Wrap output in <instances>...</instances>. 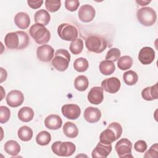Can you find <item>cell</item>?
I'll return each mask as SVG.
<instances>
[{
	"label": "cell",
	"mask_w": 158,
	"mask_h": 158,
	"mask_svg": "<svg viewBox=\"0 0 158 158\" xmlns=\"http://www.w3.org/2000/svg\"><path fill=\"white\" fill-rule=\"evenodd\" d=\"M6 46L10 49H23L29 44V37L23 31L8 33L4 38Z\"/></svg>",
	"instance_id": "cell-1"
},
{
	"label": "cell",
	"mask_w": 158,
	"mask_h": 158,
	"mask_svg": "<svg viewBox=\"0 0 158 158\" xmlns=\"http://www.w3.org/2000/svg\"><path fill=\"white\" fill-rule=\"evenodd\" d=\"M122 127L118 122L110 123L107 128L102 131L99 136L100 142L105 144H111L118 139L122 135Z\"/></svg>",
	"instance_id": "cell-2"
},
{
	"label": "cell",
	"mask_w": 158,
	"mask_h": 158,
	"mask_svg": "<svg viewBox=\"0 0 158 158\" xmlns=\"http://www.w3.org/2000/svg\"><path fill=\"white\" fill-rule=\"evenodd\" d=\"M29 33L35 41L39 44H46L51 39V33L45 26L35 23L31 26Z\"/></svg>",
	"instance_id": "cell-3"
},
{
	"label": "cell",
	"mask_w": 158,
	"mask_h": 158,
	"mask_svg": "<svg viewBox=\"0 0 158 158\" xmlns=\"http://www.w3.org/2000/svg\"><path fill=\"white\" fill-rule=\"evenodd\" d=\"M85 45L88 51L94 53L103 52L107 46L106 40L100 35H91L85 40Z\"/></svg>",
	"instance_id": "cell-4"
},
{
	"label": "cell",
	"mask_w": 158,
	"mask_h": 158,
	"mask_svg": "<svg viewBox=\"0 0 158 158\" xmlns=\"http://www.w3.org/2000/svg\"><path fill=\"white\" fill-rule=\"evenodd\" d=\"M70 61V54L68 51L64 49H60L56 51L51 64L57 70L64 72L67 69Z\"/></svg>",
	"instance_id": "cell-5"
},
{
	"label": "cell",
	"mask_w": 158,
	"mask_h": 158,
	"mask_svg": "<svg viewBox=\"0 0 158 158\" xmlns=\"http://www.w3.org/2000/svg\"><path fill=\"white\" fill-rule=\"evenodd\" d=\"M136 17L139 22L146 27L153 25L157 19L156 11L150 7H144L138 9Z\"/></svg>",
	"instance_id": "cell-6"
},
{
	"label": "cell",
	"mask_w": 158,
	"mask_h": 158,
	"mask_svg": "<svg viewBox=\"0 0 158 158\" xmlns=\"http://www.w3.org/2000/svg\"><path fill=\"white\" fill-rule=\"evenodd\" d=\"M52 152L57 156L61 157H69L72 156L76 150L75 145L70 141L54 142L51 146Z\"/></svg>",
	"instance_id": "cell-7"
},
{
	"label": "cell",
	"mask_w": 158,
	"mask_h": 158,
	"mask_svg": "<svg viewBox=\"0 0 158 158\" xmlns=\"http://www.w3.org/2000/svg\"><path fill=\"white\" fill-rule=\"evenodd\" d=\"M59 36L65 41H74L78 35V29L69 23H61L57 28Z\"/></svg>",
	"instance_id": "cell-8"
},
{
	"label": "cell",
	"mask_w": 158,
	"mask_h": 158,
	"mask_svg": "<svg viewBox=\"0 0 158 158\" xmlns=\"http://www.w3.org/2000/svg\"><path fill=\"white\" fill-rule=\"evenodd\" d=\"M133 145L131 142L127 138H122L115 144V149L120 158L122 157H133L131 155Z\"/></svg>",
	"instance_id": "cell-9"
},
{
	"label": "cell",
	"mask_w": 158,
	"mask_h": 158,
	"mask_svg": "<svg viewBox=\"0 0 158 158\" xmlns=\"http://www.w3.org/2000/svg\"><path fill=\"white\" fill-rule=\"evenodd\" d=\"M79 19L85 23L91 22L96 15V10L94 8L89 4H85L81 6L78 12Z\"/></svg>",
	"instance_id": "cell-10"
},
{
	"label": "cell",
	"mask_w": 158,
	"mask_h": 158,
	"mask_svg": "<svg viewBox=\"0 0 158 158\" xmlns=\"http://www.w3.org/2000/svg\"><path fill=\"white\" fill-rule=\"evenodd\" d=\"M54 50L52 46L48 44H43L38 47L36 56L38 59L42 62H49L54 57Z\"/></svg>",
	"instance_id": "cell-11"
},
{
	"label": "cell",
	"mask_w": 158,
	"mask_h": 158,
	"mask_svg": "<svg viewBox=\"0 0 158 158\" xmlns=\"http://www.w3.org/2000/svg\"><path fill=\"white\" fill-rule=\"evenodd\" d=\"M6 102L11 107H17L22 104L24 101L23 94L19 90H12L6 96Z\"/></svg>",
	"instance_id": "cell-12"
},
{
	"label": "cell",
	"mask_w": 158,
	"mask_h": 158,
	"mask_svg": "<svg viewBox=\"0 0 158 158\" xmlns=\"http://www.w3.org/2000/svg\"><path fill=\"white\" fill-rule=\"evenodd\" d=\"M62 115L67 118L70 120L77 119L81 114L80 107L74 104H69L62 106L61 108Z\"/></svg>",
	"instance_id": "cell-13"
},
{
	"label": "cell",
	"mask_w": 158,
	"mask_h": 158,
	"mask_svg": "<svg viewBox=\"0 0 158 158\" xmlns=\"http://www.w3.org/2000/svg\"><path fill=\"white\" fill-rule=\"evenodd\" d=\"M120 80L114 77L106 78L101 82V87L103 90L112 94L117 93L120 89Z\"/></svg>",
	"instance_id": "cell-14"
},
{
	"label": "cell",
	"mask_w": 158,
	"mask_h": 158,
	"mask_svg": "<svg viewBox=\"0 0 158 158\" xmlns=\"http://www.w3.org/2000/svg\"><path fill=\"white\" fill-rule=\"evenodd\" d=\"M112 151V144L99 142L92 151L93 158H106Z\"/></svg>",
	"instance_id": "cell-15"
},
{
	"label": "cell",
	"mask_w": 158,
	"mask_h": 158,
	"mask_svg": "<svg viewBox=\"0 0 158 158\" xmlns=\"http://www.w3.org/2000/svg\"><path fill=\"white\" fill-rule=\"evenodd\" d=\"M155 58V52L151 47H143L138 54V59L143 65H148L153 62Z\"/></svg>",
	"instance_id": "cell-16"
},
{
	"label": "cell",
	"mask_w": 158,
	"mask_h": 158,
	"mask_svg": "<svg viewBox=\"0 0 158 158\" xmlns=\"http://www.w3.org/2000/svg\"><path fill=\"white\" fill-rule=\"evenodd\" d=\"M103 89L102 87L94 86L88 94V100L91 104L98 105L101 104L104 99Z\"/></svg>",
	"instance_id": "cell-17"
},
{
	"label": "cell",
	"mask_w": 158,
	"mask_h": 158,
	"mask_svg": "<svg viewBox=\"0 0 158 158\" xmlns=\"http://www.w3.org/2000/svg\"><path fill=\"white\" fill-rule=\"evenodd\" d=\"M85 119L89 123L98 122L101 117V110L96 107H88L85 109L83 114Z\"/></svg>",
	"instance_id": "cell-18"
},
{
	"label": "cell",
	"mask_w": 158,
	"mask_h": 158,
	"mask_svg": "<svg viewBox=\"0 0 158 158\" xmlns=\"http://www.w3.org/2000/svg\"><path fill=\"white\" fill-rule=\"evenodd\" d=\"M45 127L51 130L59 129L62 125V120L60 117L56 114H51L46 117L44 120Z\"/></svg>",
	"instance_id": "cell-19"
},
{
	"label": "cell",
	"mask_w": 158,
	"mask_h": 158,
	"mask_svg": "<svg viewBox=\"0 0 158 158\" xmlns=\"http://www.w3.org/2000/svg\"><path fill=\"white\" fill-rule=\"evenodd\" d=\"M14 23L22 30L27 29L30 23V19L28 14L24 12H18L14 17Z\"/></svg>",
	"instance_id": "cell-20"
},
{
	"label": "cell",
	"mask_w": 158,
	"mask_h": 158,
	"mask_svg": "<svg viewBox=\"0 0 158 158\" xmlns=\"http://www.w3.org/2000/svg\"><path fill=\"white\" fill-rule=\"evenodd\" d=\"M141 96L146 101H153L158 98L157 83L144 88L141 91Z\"/></svg>",
	"instance_id": "cell-21"
},
{
	"label": "cell",
	"mask_w": 158,
	"mask_h": 158,
	"mask_svg": "<svg viewBox=\"0 0 158 158\" xmlns=\"http://www.w3.org/2000/svg\"><path fill=\"white\" fill-rule=\"evenodd\" d=\"M51 17L49 12L43 9L36 11L34 15V20L36 23L44 26L47 25L50 22Z\"/></svg>",
	"instance_id": "cell-22"
},
{
	"label": "cell",
	"mask_w": 158,
	"mask_h": 158,
	"mask_svg": "<svg viewBox=\"0 0 158 158\" xmlns=\"http://www.w3.org/2000/svg\"><path fill=\"white\" fill-rule=\"evenodd\" d=\"M5 152L12 156H16L20 151V146L14 140H9L4 145Z\"/></svg>",
	"instance_id": "cell-23"
},
{
	"label": "cell",
	"mask_w": 158,
	"mask_h": 158,
	"mask_svg": "<svg viewBox=\"0 0 158 158\" xmlns=\"http://www.w3.org/2000/svg\"><path fill=\"white\" fill-rule=\"evenodd\" d=\"M34 117V111L30 107H23L18 112V118L23 122H29Z\"/></svg>",
	"instance_id": "cell-24"
},
{
	"label": "cell",
	"mask_w": 158,
	"mask_h": 158,
	"mask_svg": "<svg viewBox=\"0 0 158 158\" xmlns=\"http://www.w3.org/2000/svg\"><path fill=\"white\" fill-rule=\"evenodd\" d=\"M63 132L67 137L74 138L78 136V129L75 123L71 122H67L63 126Z\"/></svg>",
	"instance_id": "cell-25"
},
{
	"label": "cell",
	"mask_w": 158,
	"mask_h": 158,
	"mask_svg": "<svg viewBox=\"0 0 158 158\" xmlns=\"http://www.w3.org/2000/svg\"><path fill=\"white\" fill-rule=\"evenodd\" d=\"M99 69L102 74L104 75H110L115 72V66L113 62L104 60L100 62Z\"/></svg>",
	"instance_id": "cell-26"
},
{
	"label": "cell",
	"mask_w": 158,
	"mask_h": 158,
	"mask_svg": "<svg viewBox=\"0 0 158 158\" xmlns=\"http://www.w3.org/2000/svg\"><path fill=\"white\" fill-rule=\"evenodd\" d=\"M89 85L88 78L85 75H79L74 80V86L79 91H85Z\"/></svg>",
	"instance_id": "cell-27"
},
{
	"label": "cell",
	"mask_w": 158,
	"mask_h": 158,
	"mask_svg": "<svg viewBox=\"0 0 158 158\" xmlns=\"http://www.w3.org/2000/svg\"><path fill=\"white\" fill-rule=\"evenodd\" d=\"M17 135L22 141H28L33 137V130L28 126H22L18 130Z\"/></svg>",
	"instance_id": "cell-28"
},
{
	"label": "cell",
	"mask_w": 158,
	"mask_h": 158,
	"mask_svg": "<svg viewBox=\"0 0 158 158\" xmlns=\"http://www.w3.org/2000/svg\"><path fill=\"white\" fill-rule=\"evenodd\" d=\"M123 79L125 84L129 86H132L137 83L138 76L135 71L128 70L123 73Z\"/></svg>",
	"instance_id": "cell-29"
},
{
	"label": "cell",
	"mask_w": 158,
	"mask_h": 158,
	"mask_svg": "<svg viewBox=\"0 0 158 158\" xmlns=\"http://www.w3.org/2000/svg\"><path fill=\"white\" fill-rule=\"evenodd\" d=\"M51 141V135L47 131H40L36 136V142L41 146H46Z\"/></svg>",
	"instance_id": "cell-30"
},
{
	"label": "cell",
	"mask_w": 158,
	"mask_h": 158,
	"mask_svg": "<svg viewBox=\"0 0 158 158\" xmlns=\"http://www.w3.org/2000/svg\"><path fill=\"white\" fill-rule=\"evenodd\" d=\"M133 59L129 56H123L117 61V66L122 70H126L131 68L133 64Z\"/></svg>",
	"instance_id": "cell-31"
},
{
	"label": "cell",
	"mask_w": 158,
	"mask_h": 158,
	"mask_svg": "<svg viewBox=\"0 0 158 158\" xmlns=\"http://www.w3.org/2000/svg\"><path fill=\"white\" fill-rule=\"evenodd\" d=\"M88 66L89 64L88 60L83 57L77 58L73 62V68L78 72H84L86 71Z\"/></svg>",
	"instance_id": "cell-32"
},
{
	"label": "cell",
	"mask_w": 158,
	"mask_h": 158,
	"mask_svg": "<svg viewBox=\"0 0 158 158\" xmlns=\"http://www.w3.org/2000/svg\"><path fill=\"white\" fill-rule=\"evenodd\" d=\"M69 49L70 52L75 55L80 54L83 49V40L80 38H77L74 41H72L70 44Z\"/></svg>",
	"instance_id": "cell-33"
},
{
	"label": "cell",
	"mask_w": 158,
	"mask_h": 158,
	"mask_svg": "<svg viewBox=\"0 0 158 158\" xmlns=\"http://www.w3.org/2000/svg\"><path fill=\"white\" fill-rule=\"evenodd\" d=\"M120 51L118 48H110L107 52L106 56V60H110L111 62L117 61L120 57Z\"/></svg>",
	"instance_id": "cell-34"
},
{
	"label": "cell",
	"mask_w": 158,
	"mask_h": 158,
	"mask_svg": "<svg viewBox=\"0 0 158 158\" xmlns=\"http://www.w3.org/2000/svg\"><path fill=\"white\" fill-rule=\"evenodd\" d=\"M45 6L48 11L54 12L60 9L61 1L60 0H46L45 1Z\"/></svg>",
	"instance_id": "cell-35"
},
{
	"label": "cell",
	"mask_w": 158,
	"mask_h": 158,
	"mask_svg": "<svg viewBox=\"0 0 158 158\" xmlns=\"http://www.w3.org/2000/svg\"><path fill=\"white\" fill-rule=\"evenodd\" d=\"M10 117V109L4 106H0V123H4L9 121Z\"/></svg>",
	"instance_id": "cell-36"
},
{
	"label": "cell",
	"mask_w": 158,
	"mask_h": 158,
	"mask_svg": "<svg viewBox=\"0 0 158 158\" xmlns=\"http://www.w3.org/2000/svg\"><path fill=\"white\" fill-rule=\"evenodd\" d=\"M79 5L80 2L78 0H66L65 1V9L70 12H73L77 10Z\"/></svg>",
	"instance_id": "cell-37"
},
{
	"label": "cell",
	"mask_w": 158,
	"mask_h": 158,
	"mask_svg": "<svg viewBox=\"0 0 158 158\" xmlns=\"http://www.w3.org/2000/svg\"><path fill=\"white\" fill-rule=\"evenodd\" d=\"M158 146L157 144L156 143L151 146L149 149L146 151L144 157H157L158 155Z\"/></svg>",
	"instance_id": "cell-38"
},
{
	"label": "cell",
	"mask_w": 158,
	"mask_h": 158,
	"mask_svg": "<svg viewBox=\"0 0 158 158\" xmlns=\"http://www.w3.org/2000/svg\"><path fill=\"white\" fill-rule=\"evenodd\" d=\"M148 148L147 144L145 141L138 140L134 144L135 149L139 152H144Z\"/></svg>",
	"instance_id": "cell-39"
},
{
	"label": "cell",
	"mask_w": 158,
	"mask_h": 158,
	"mask_svg": "<svg viewBox=\"0 0 158 158\" xmlns=\"http://www.w3.org/2000/svg\"><path fill=\"white\" fill-rule=\"evenodd\" d=\"M27 3L29 6V7H30L31 8L33 9H36L40 8L42 4L43 3V1L40 0V1H27Z\"/></svg>",
	"instance_id": "cell-40"
},
{
	"label": "cell",
	"mask_w": 158,
	"mask_h": 158,
	"mask_svg": "<svg viewBox=\"0 0 158 158\" xmlns=\"http://www.w3.org/2000/svg\"><path fill=\"white\" fill-rule=\"evenodd\" d=\"M136 2H138V4H139L141 6H146L147 4H149V3L151 2V1H136Z\"/></svg>",
	"instance_id": "cell-41"
}]
</instances>
